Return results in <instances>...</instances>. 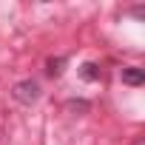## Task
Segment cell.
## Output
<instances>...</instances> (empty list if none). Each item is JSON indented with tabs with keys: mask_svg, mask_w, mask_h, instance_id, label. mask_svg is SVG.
I'll use <instances>...</instances> for the list:
<instances>
[{
	"mask_svg": "<svg viewBox=\"0 0 145 145\" xmlns=\"http://www.w3.org/2000/svg\"><path fill=\"white\" fill-rule=\"evenodd\" d=\"M40 97V86L34 83V80H23V83H17L14 86V100H20V103H34Z\"/></svg>",
	"mask_w": 145,
	"mask_h": 145,
	"instance_id": "obj_1",
	"label": "cell"
},
{
	"mask_svg": "<svg viewBox=\"0 0 145 145\" xmlns=\"http://www.w3.org/2000/svg\"><path fill=\"white\" fill-rule=\"evenodd\" d=\"M122 83L125 86H142L145 83V71L142 68H122Z\"/></svg>",
	"mask_w": 145,
	"mask_h": 145,
	"instance_id": "obj_2",
	"label": "cell"
},
{
	"mask_svg": "<svg viewBox=\"0 0 145 145\" xmlns=\"http://www.w3.org/2000/svg\"><path fill=\"white\" fill-rule=\"evenodd\" d=\"M63 65H65V60H48V68L46 71H48L51 77H60L63 74Z\"/></svg>",
	"mask_w": 145,
	"mask_h": 145,
	"instance_id": "obj_4",
	"label": "cell"
},
{
	"mask_svg": "<svg viewBox=\"0 0 145 145\" xmlns=\"http://www.w3.org/2000/svg\"><path fill=\"white\" fill-rule=\"evenodd\" d=\"M80 74H83L86 80H91V83H97V80H100V68H97L94 63H83V68H80Z\"/></svg>",
	"mask_w": 145,
	"mask_h": 145,
	"instance_id": "obj_3",
	"label": "cell"
}]
</instances>
